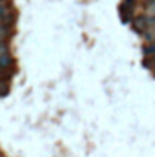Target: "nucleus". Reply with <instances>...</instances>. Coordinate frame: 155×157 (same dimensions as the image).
Wrapping results in <instances>:
<instances>
[{
    "instance_id": "20e7f679",
    "label": "nucleus",
    "mask_w": 155,
    "mask_h": 157,
    "mask_svg": "<svg viewBox=\"0 0 155 157\" xmlns=\"http://www.w3.org/2000/svg\"><path fill=\"white\" fill-rule=\"evenodd\" d=\"M4 55H9V49L6 44H0V57H4Z\"/></svg>"
},
{
    "instance_id": "7ed1b4c3",
    "label": "nucleus",
    "mask_w": 155,
    "mask_h": 157,
    "mask_svg": "<svg viewBox=\"0 0 155 157\" xmlns=\"http://www.w3.org/2000/svg\"><path fill=\"white\" fill-rule=\"evenodd\" d=\"M6 37H7V29H6V26H4V24H0V44H4Z\"/></svg>"
},
{
    "instance_id": "f257e3e1",
    "label": "nucleus",
    "mask_w": 155,
    "mask_h": 157,
    "mask_svg": "<svg viewBox=\"0 0 155 157\" xmlns=\"http://www.w3.org/2000/svg\"><path fill=\"white\" fill-rule=\"evenodd\" d=\"M7 20H9V7L4 2H0V24H4Z\"/></svg>"
},
{
    "instance_id": "f03ea898",
    "label": "nucleus",
    "mask_w": 155,
    "mask_h": 157,
    "mask_svg": "<svg viewBox=\"0 0 155 157\" xmlns=\"http://www.w3.org/2000/svg\"><path fill=\"white\" fill-rule=\"evenodd\" d=\"M146 17H148V18H155V2L148 4V7H146Z\"/></svg>"
}]
</instances>
